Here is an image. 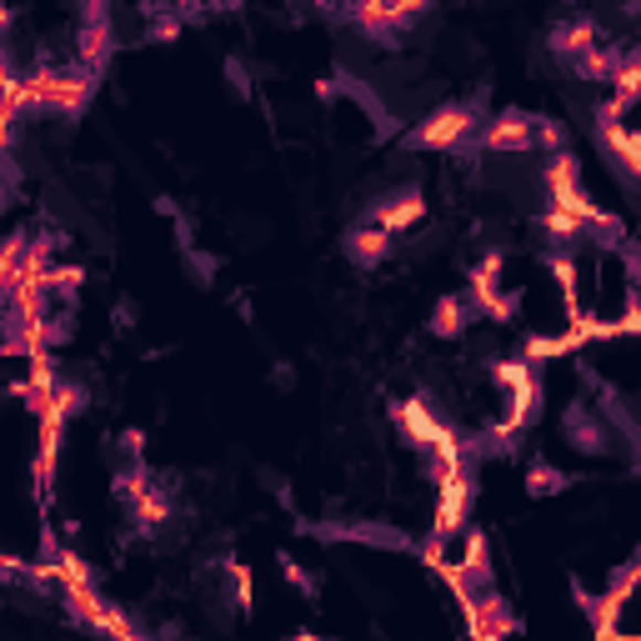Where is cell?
<instances>
[{
    "instance_id": "6da1fadb",
    "label": "cell",
    "mask_w": 641,
    "mask_h": 641,
    "mask_svg": "<svg viewBox=\"0 0 641 641\" xmlns=\"http://www.w3.org/2000/svg\"><path fill=\"white\" fill-rule=\"evenodd\" d=\"M81 406H86V392H81V386H55V392L35 406V416H41V446H35V481H41V491L55 481L61 436H66V421L81 412Z\"/></svg>"
},
{
    "instance_id": "7a4b0ae2",
    "label": "cell",
    "mask_w": 641,
    "mask_h": 641,
    "mask_svg": "<svg viewBox=\"0 0 641 641\" xmlns=\"http://www.w3.org/2000/svg\"><path fill=\"white\" fill-rule=\"evenodd\" d=\"M471 131H477V116L467 106H441L416 126V146H426V151H457Z\"/></svg>"
},
{
    "instance_id": "3957f363",
    "label": "cell",
    "mask_w": 641,
    "mask_h": 641,
    "mask_svg": "<svg viewBox=\"0 0 641 641\" xmlns=\"http://www.w3.org/2000/svg\"><path fill=\"white\" fill-rule=\"evenodd\" d=\"M471 306H477L481 316H491V321H506L511 311H516V301L511 296H501V250H491L487 261L471 271Z\"/></svg>"
},
{
    "instance_id": "277c9868",
    "label": "cell",
    "mask_w": 641,
    "mask_h": 641,
    "mask_svg": "<svg viewBox=\"0 0 641 641\" xmlns=\"http://www.w3.org/2000/svg\"><path fill=\"white\" fill-rule=\"evenodd\" d=\"M536 141V120L532 116H496V120H487L481 126V151H526V146Z\"/></svg>"
},
{
    "instance_id": "5b68a950",
    "label": "cell",
    "mask_w": 641,
    "mask_h": 641,
    "mask_svg": "<svg viewBox=\"0 0 641 641\" xmlns=\"http://www.w3.org/2000/svg\"><path fill=\"white\" fill-rule=\"evenodd\" d=\"M637 100H641V51H631V55H621L617 71H611V106L601 120H621Z\"/></svg>"
},
{
    "instance_id": "8992f818",
    "label": "cell",
    "mask_w": 641,
    "mask_h": 641,
    "mask_svg": "<svg viewBox=\"0 0 641 641\" xmlns=\"http://www.w3.org/2000/svg\"><path fill=\"white\" fill-rule=\"evenodd\" d=\"M421 216H426V196H421V191H402V196H386V201H376V206H371V221H376V226H386L392 236L412 231Z\"/></svg>"
},
{
    "instance_id": "52a82bcc",
    "label": "cell",
    "mask_w": 641,
    "mask_h": 641,
    "mask_svg": "<svg viewBox=\"0 0 641 641\" xmlns=\"http://www.w3.org/2000/svg\"><path fill=\"white\" fill-rule=\"evenodd\" d=\"M392 416H396V426H402V431L412 436L416 446H436V436L446 431V421H441V416H431L426 396H412V402H396V406H392Z\"/></svg>"
},
{
    "instance_id": "ba28073f",
    "label": "cell",
    "mask_w": 641,
    "mask_h": 641,
    "mask_svg": "<svg viewBox=\"0 0 641 641\" xmlns=\"http://www.w3.org/2000/svg\"><path fill=\"white\" fill-rule=\"evenodd\" d=\"M601 141H607L611 161H617L631 181H641V131H627L621 120H601Z\"/></svg>"
},
{
    "instance_id": "9c48e42d",
    "label": "cell",
    "mask_w": 641,
    "mask_h": 641,
    "mask_svg": "<svg viewBox=\"0 0 641 641\" xmlns=\"http://www.w3.org/2000/svg\"><path fill=\"white\" fill-rule=\"evenodd\" d=\"M471 296H441L436 301V311H431V331L436 336H461L467 331V321H471Z\"/></svg>"
},
{
    "instance_id": "30bf717a",
    "label": "cell",
    "mask_w": 641,
    "mask_h": 641,
    "mask_svg": "<svg viewBox=\"0 0 641 641\" xmlns=\"http://www.w3.org/2000/svg\"><path fill=\"white\" fill-rule=\"evenodd\" d=\"M386 250H392V231L386 226H361V231H351V256H356L361 266H376V261H386Z\"/></svg>"
},
{
    "instance_id": "8fae6325",
    "label": "cell",
    "mask_w": 641,
    "mask_h": 641,
    "mask_svg": "<svg viewBox=\"0 0 641 641\" xmlns=\"http://www.w3.org/2000/svg\"><path fill=\"white\" fill-rule=\"evenodd\" d=\"M542 231H546V241H556V246H562V241H581L591 226H587L581 216H576V211L552 206V201H546V211H542Z\"/></svg>"
},
{
    "instance_id": "7c38bea8",
    "label": "cell",
    "mask_w": 641,
    "mask_h": 641,
    "mask_svg": "<svg viewBox=\"0 0 641 641\" xmlns=\"http://www.w3.org/2000/svg\"><path fill=\"white\" fill-rule=\"evenodd\" d=\"M356 25L366 35H392V31H402V25H396V0H361V6H356Z\"/></svg>"
},
{
    "instance_id": "4fadbf2b",
    "label": "cell",
    "mask_w": 641,
    "mask_h": 641,
    "mask_svg": "<svg viewBox=\"0 0 641 641\" xmlns=\"http://www.w3.org/2000/svg\"><path fill=\"white\" fill-rule=\"evenodd\" d=\"M597 45H601V35H597V25H591V21H571V25L556 31V51L571 55V61H581V55L597 51Z\"/></svg>"
},
{
    "instance_id": "5bb4252c",
    "label": "cell",
    "mask_w": 641,
    "mask_h": 641,
    "mask_svg": "<svg viewBox=\"0 0 641 641\" xmlns=\"http://www.w3.org/2000/svg\"><path fill=\"white\" fill-rule=\"evenodd\" d=\"M617 61H621V55H611V51H601V45H597V51H587L581 61H576V71H581L587 81H611Z\"/></svg>"
},
{
    "instance_id": "9a60e30c",
    "label": "cell",
    "mask_w": 641,
    "mask_h": 641,
    "mask_svg": "<svg viewBox=\"0 0 641 641\" xmlns=\"http://www.w3.org/2000/svg\"><path fill=\"white\" fill-rule=\"evenodd\" d=\"M562 487H566L562 471H552L546 461H536V467H532V481H526V491H532V496H552V491H562Z\"/></svg>"
},
{
    "instance_id": "2e32d148",
    "label": "cell",
    "mask_w": 641,
    "mask_h": 641,
    "mask_svg": "<svg viewBox=\"0 0 641 641\" xmlns=\"http://www.w3.org/2000/svg\"><path fill=\"white\" fill-rule=\"evenodd\" d=\"M226 576H231V587H236V601H241V611H250V566H241V562H226Z\"/></svg>"
},
{
    "instance_id": "e0dca14e",
    "label": "cell",
    "mask_w": 641,
    "mask_h": 641,
    "mask_svg": "<svg viewBox=\"0 0 641 641\" xmlns=\"http://www.w3.org/2000/svg\"><path fill=\"white\" fill-rule=\"evenodd\" d=\"M281 571L291 576V587H301L306 597H311V591H316V576H311V571H301V566H296V562H281Z\"/></svg>"
},
{
    "instance_id": "ac0fdd59",
    "label": "cell",
    "mask_w": 641,
    "mask_h": 641,
    "mask_svg": "<svg viewBox=\"0 0 641 641\" xmlns=\"http://www.w3.org/2000/svg\"><path fill=\"white\" fill-rule=\"evenodd\" d=\"M175 6H196V0H175ZM221 6H231V0H221Z\"/></svg>"
},
{
    "instance_id": "d6986e66",
    "label": "cell",
    "mask_w": 641,
    "mask_h": 641,
    "mask_svg": "<svg viewBox=\"0 0 641 641\" xmlns=\"http://www.w3.org/2000/svg\"><path fill=\"white\" fill-rule=\"evenodd\" d=\"M316 6H327V0H316Z\"/></svg>"
}]
</instances>
